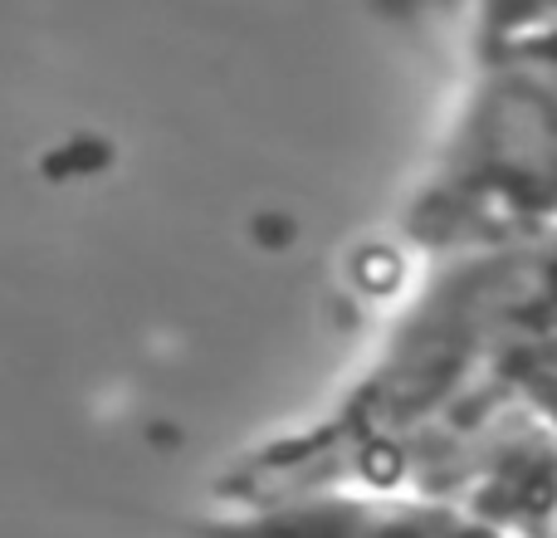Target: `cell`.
I'll return each instance as SVG.
<instances>
[{
  "instance_id": "6da1fadb",
  "label": "cell",
  "mask_w": 557,
  "mask_h": 538,
  "mask_svg": "<svg viewBox=\"0 0 557 538\" xmlns=\"http://www.w3.org/2000/svg\"><path fill=\"white\" fill-rule=\"evenodd\" d=\"M196 538H509V529L386 485H298L274 494H221Z\"/></svg>"
}]
</instances>
